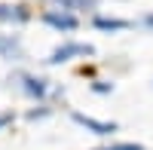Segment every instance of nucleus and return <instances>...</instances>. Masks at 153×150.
<instances>
[{
	"label": "nucleus",
	"instance_id": "obj_1",
	"mask_svg": "<svg viewBox=\"0 0 153 150\" xmlns=\"http://www.w3.org/2000/svg\"><path fill=\"white\" fill-rule=\"evenodd\" d=\"M92 52H95V46H89V43H65V46L52 49L49 65H61V61H71L76 55H92Z\"/></svg>",
	"mask_w": 153,
	"mask_h": 150
},
{
	"label": "nucleus",
	"instance_id": "obj_2",
	"mask_svg": "<svg viewBox=\"0 0 153 150\" xmlns=\"http://www.w3.org/2000/svg\"><path fill=\"white\" fill-rule=\"evenodd\" d=\"M43 22L46 25H52V28H58V31H74L76 25V16H71L68 9H61V12H55V9H49V12H43Z\"/></svg>",
	"mask_w": 153,
	"mask_h": 150
},
{
	"label": "nucleus",
	"instance_id": "obj_3",
	"mask_svg": "<svg viewBox=\"0 0 153 150\" xmlns=\"http://www.w3.org/2000/svg\"><path fill=\"white\" fill-rule=\"evenodd\" d=\"M74 123L86 126L89 132H95V135H113V132H117L113 123H101V120H92V117H86V114H74Z\"/></svg>",
	"mask_w": 153,
	"mask_h": 150
},
{
	"label": "nucleus",
	"instance_id": "obj_4",
	"mask_svg": "<svg viewBox=\"0 0 153 150\" xmlns=\"http://www.w3.org/2000/svg\"><path fill=\"white\" fill-rule=\"evenodd\" d=\"M22 86H25V92H28L31 98H43L46 95V80H40V77H31V74H25L22 77Z\"/></svg>",
	"mask_w": 153,
	"mask_h": 150
},
{
	"label": "nucleus",
	"instance_id": "obj_5",
	"mask_svg": "<svg viewBox=\"0 0 153 150\" xmlns=\"http://www.w3.org/2000/svg\"><path fill=\"white\" fill-rule=\"evenodd\" d=\"M0 22H28V12L22 6H0Z\"/></svg>",
	"mask_w": 153,
	"mask_h": 150
},
{
	"label": "nucleus",
	"instance_id": "obj_6",
	"mask_svg": "<svg viewBox=\"0 0 153 150\" xmlns=\"http://www.w3.org/2000/svg\"><path fill=\"white\" fill-rule=\"evenodd\" d=\"M95 28H101V31H126V28H129V22H123V19H104V16H98V19H95Z\"/></svg>",
	"mask_w": 153,
	"mask_h": 150
},
{
	"label": "nucleus",
	"instance_id": "obj_7",
	"mask_svg": "<svg viewBox=\"0 0 153 150\" xmlns=\"http://www.w3.org/2000/svg\"><path fill=\"white\" fill-rule=\"evenodd\" d=\"M52 3H58L61 9H92L95 6V0H52Z\"/></svg>",
	"mask_w": 153,
	"mask_h": 150
},
{
	"label": "nucleus",
	"instance_id": "obj_8",
	"mask_svg": "<svg viewBox=\"0 0 153 150\" xmlns=\"http://www.w3.org/2000/svg\"><path fill=\"white\" fill-rule=\"evenodd\" d=\"M0 55H19V40L16 37H0Z\"/></svg>",
	"mask_w": 153,
	"mask_h": 150
},
{
	"label": "nucleus",
	"instance_id": "obj_9",
	"mask_svg": "<svg viewBox=\"0 0 153 150\" xmlns=\"http://www.w3.org/2000/svg\"><path fill=\"white\" fill-rule=\"evenodd\" d=\"M98 150H144L141 144H110V147H98Z\"/></svg>",
	"mask_w": 153,
	"mask_h": 150
},
{
	"label": "nucleus",
	"instance_id": "obj_10",
	"mask_svg": "<svg viewBox=\"0 0 153 150\" xmlns=\"http://www.w3.org/2000/svg\"><path fill=\"white\" fill-rule=\"evenodd\" d=\"M95 92H113L110 83H95Z\"/></svg>",
	"mask_w": 153,
	"mask_h": 150
},
{
	"label": "nucleus",
	"instance_id": "obj_11",
	"mask_svg": "<svg viewBox=\"0 0 153 150\" xmlns=\"http://www.w3.org/2000/svg\"><path fill=\"white\" fill-rule=\"evenodd\" d=\"M6 123H12V114H0V129H3Z\"/></svg>",
	"mask_w": 153,
	"mask_h": 150
},
{
	"label": "nucleus",
	"instance_id": "obj_12",
	"mask_svg": "<svg viewBox=\"0 0 153 150\" xmlns=\"http://www.w3.org/2000/svg\"><path fill=\"white\" fill-rule=\"evenodd\" d=\"M144 25H147V28H153V16H147V19H144Z\"/></svg>",
	"mask_w": 153,
	"mask_h": 150
}]
</instances>
